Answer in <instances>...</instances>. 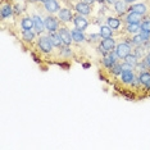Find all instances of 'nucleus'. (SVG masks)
Listing matches in <instances>:
<instances>
[{
  "instance_id": "nucleus-20",
  "label": "nucleus",
  "mask_w": 150,
  "mask_h": 150,
  "mask_svg": "<svg viewBox=\"0 0 150 150\" xmlns=\"http://www.w3.org/2000/svg\"><path fill=\"white\" fill-rule=\"evenodd\" d=\"M107 25L110 27L113 31H118L119 28H121V25H122V19L119 18V17H113V16H110V17H108L107 18Z\"/></svg>"
},
{
  "instance_id": "nucleus-23",
  "label": "nucleus",
  "mask_w": 150,
  "mask_h": 150,
  "mask_svg": "<svg viewBox=\"0 0 150 150\" xmlns=\"http://www.w3.org/2000/svg\"><path fill=\"white\" fill-rule=\"evenodd\" d=\"M134 54L137 57L139 60H144L146 54H148V49L144 46V44H142V45H139V46H135L134 47Z\"/></svg>"
},
{
  "instance_id": "nucleus-8",
  "label": "nucleus",
  "mask_w": 150,
  "mask_h": 150,
  "mask_svg": "<svg viewBox=\"0 0 150 150\" xmlns=\"http://www.w3.org/2000/svg\"><path fill=\"white\" fill-rule=\"evenodd\" d=\"M60 37H62V41L64 45H72L73 44V39H72V33H71V30L67 27V25L64 23H60V27L58 30Z\"/></svg>"
},
{
  "instance_id": "nucleus-31",
  "label": "nucleus",
  "mask_w": 150,
  "mask_h": 150,
  "mask_svg": "<svg viewBox=\"0 0 150 150\" xmlns=\"http://www.w3.org/2000/svg\"><path fill=\"white\" fill-rule=\"evenodd\" d=\"M126 3H127V4H134L135 1H137V0H125Z\"/></svg>"
},
{
  "instance_id": "nucleus-27",
  "label": "nucleus",
  "mask_w": 150,
  "mask_h": 150,
  "mask_svg": "<svg viewBox=\"0 0 150 150\" xmlns=\"http://www.w3.org/2000/svg\"><path fill=\"white\" fill-rule=\"evenodd\" d=\"M139 33H140V36H141V39L144 40V42L150 40V31H144V30H141Z\"/></svg>"
},
{
  "instance_id": "nucleus-4",
  "label": "nucleus",
  "mask_w": 150,
  "mask_h": 150,
  "mask_svg": "<svg viewBox=\"0 0 150 150\" xmlns=\"http://www.w3.org/2000/svg\"><path fill=\"white\" fill-rule=\"evenodd\" d=\"M31 17L33 19V30H35V32L39 33V35H42V33L46 31L45 18L41 16V13H36V12L31 13Z\"/></svg>"
},
{
  "instance_id": "nucleus-30",
  "label": "nucleus",
  "mask_w": 150,
  "mask_h": 150,
  "mask_svg": "<svg viewBox=\"0 0 150 150\" xmlns=\"http://www.w3.org/2000/svg\"><path fill=\"white\" fill-rule=\"evenodd\" d=\"M115 1H117V0H105V3H107L108 5H112V4L114 5V3H115Z\"/></svg>"
},
{
  "instance_id": "nucleus-7",
  "label": "nucleus",
  "mask_w": 150,
  "mask_h": 150,
  "mask_svg": "<svg viewBox=\"0 0 150 150\" xmlns=\"http://www.w3.org/2000/svg\"><path fill=\"white\" fill-rule=\"evenodd\" d=\"M114 52H115V54H117V57L119 58V59H125V58L127 57L128 54H131L132 46L129 45V44H127L126 41L119 42V44H117V45H115Z\"/></svg>"
},
{
  "instance_id": "nucleus-21",
  "label": "nucleus",
  "mask_w": 150,
  "mask_h": 150,
  "mask_svg": "<svg viewBox=\"0 0 150 150\" xmlns=\"http://www.w3.org/2000/svg\"><path fill=\"white\" fill-rule=\"evenodd\" d=\"M136 77H137V81L142 86H146L150 82V71H142V72L136 73Z\"/></svg>"
},
{
  "instance_id": "nucleus-22",
  "label": "nucleus",
  "mask_w": 150,
  "mask_h": 150,
  "mask_svg": "<svg viewBox=\"0 0 150 150\" xmlns=\"http://www.w3.org/2000/svg\"><path fill=\"white\" fill-rule=\"evenodd\" d=\"M123 30L128 35H136L141 31V25L140 23H127Z\"/></svg>"
},
{
  "instance_id": "nucleus-16",
  "label": "nucleus",
  "mask_w": 150,
  "mask_h": 150,
  "mask_svg": "<svg viewBox=\"0 0 150 150\" xmlns=\"http://www.w3.org/2000/svg\"><path fill=\"white\" fill-rule=\"evenodd\" d=\"M71 33H72V39H73V42L74 44H83L86 41V35L83 33V31H81V30H78L77 27H74V28L71 30Z\"/></svg>"
},
{
  "instance_id": "nucleus-26",
  "label": "nucleus",
  "mask_w": 150,
  "mask_h": 150,
  "mask_svg": "<svg viewBox=\"0 0 150 150\" xmlns=\"http://www.w3.org/2000/svg\"><path fill=\"white\" fill-rule=\"evenodd\" d=\"M123 60H125V62L127 63V64H129V66H132L134 68H135L136 66H137V64H139V62H140V60L137 59V57H136L134 53H132V54H128V55Z\"/></svg>"
},
{
  "instance_id": "nucleus-10",
  "label": "nucleus",
  "mask_w": 150,
  "mask_h": 150,
  "mask_svg": "<svg viewBox=\"0 0 150 150\" xmlns=\"http://www.w3.org/2000/svg\"><path fill=\"white\" fill-rule=\"evenodd\" d=\"M73 13H72V9L69 8H62L59 12H58V18L59 21L64 23V25H68V23L73 22Z\"/></svg>"
},
{
  "instance_id": "nucleus-14",
  "label": "nucleus",
  "mask_w": 150,
  "mask_h": 150,
  "mask_svg": "<svg viewBox=\"0 0 150 150\" xmlns=\"http://www.w3.org/2000/svg\"><path fill=\"white\" fill-rule=\"evenodd\" d=\"M44 5V9L50 13V14H55L60 11V6H59V3L57 1V0H46L45 3H42Z\"/></svg>"
},
{
  "instance_id": "nucleus-12",
  "label": "nucleus",
  "mask_w": 150,
  "mask_h": 150,
  "mask_svg": "<svg viewBox=\"0 0 150 150\" xmlns=\"http://www.w3.org/2000/svg\"><path fill=\"white\" fill-rule=\"evenodd\" d=\"M19 18H21V21H19L21 30H33V19L30 13H25Z\"/></svg>"
},
{
  "instance_id": "nucleus-25",
  "label": "nucleus",
  "mask_w": 150,
  "mask_h": 150,
  "mask_svg": "<svg viewBox=\"0 0 150 150\" xmlns=\"http://www.w3.org/2000/svg\"><path fill=\"white\" fill-rule=\"evenodd\" d=\"M101 35H100V32L99 33H90V35H87L86 36V41H88L90 44H100V41H101Z\"/></svg>"
},
{
  "instance_id": "nucleus-13",
  "label": "nucleus",
  "mask_w": 150,
  "mask_h": 150,
  "mask_svg": "<svg viewBox=\"0 0 150 150\" xmlns=\"http://www.w3.org/2000/svg\"><path fill=\"white\" fill-rule=\"evenodd\" d=\"M114 12L118 17H123L128 13V5L125 0H117L114 3Z\"/></svg>"
},
{
  "instance_id": "nucleus-18",
  "label": "nucleus",
  "mask_w": 150,
  "mask_h": 150,
  "mask_svg": "<svg viewBox=\"0 0 150 150\" xmlns=\"http://www.w3.org/2000/svg\"><path fill=\"white\" fill-rule=\"evenodd\" d=\"M144 16L139 14L136 12H132V11H128V13L125 16V22L126 23H141Z\"/></svg>"
},
{
  "instance_id": "nucleus-6",
  "label": "nucleus",
  "mask_w": 150,
  "mask_h": 150,
  "mask_svg": "<svg viewBox=\"0 0 150 150\" xmlns=\"http://www.w3.org/2000/svg\"><path fill=\"white\" fill-rule=\"evenodd\" d=\"M118 60H119V58L117 57L115 52H109L108 54H105V55H103V58H101V64H103L104 69H110Z\"/></svg>"
},
{
  "instance_id": "nucleus-29",
  "label": "nucleus",
  "mask_w": 150,
  "mask_h": 150,
  "mask_svg": "<svg viewBox=\"0 0 150 150\" xmlns=\"http://www.w3.org/2000/svg\"><path fill=\"white\" fill-rule=\"evenodd\" d=\"M80 1H82V3H86V4H88V5H93L96 0H80Z\"/></svg>"
},
{
  "instance_id": "nucleus-9",
  "label": "nucleus",
  "mask_w": 150,
  "mask_h": 150,
  "mask_svg": "<svg viewBox=\"0 0 150 150\" xmlns=\"http://www.w3.org/2000/svg\"><path fill=\"white\" fill-rule=\"evenodd\" d=\"M73 25L74 27H77L78 30H81V31H85V30L88 27V21L86 19V16L81 14V13H76V14L73 16Z\"/></svg>"
},
{
  "instance_id": "nucleus-32",
  "label": "nucleus",
  "mask_w": 150,
  "mask_h": 150,
  "mask_svg": "<svg viewBox=\"0 0 150 150\" xmlns=\"http://www.w3.org/2000/svg\"><path fill=\"white\" fill-rule=\"evenodd\" d=\"M98 3H100V4H103V3H105V0H96Z\"/></svg>"
},
{
  "instance_id": "nucleus-28",
  "label": "nucleus",
  "mask_w": 150,
  "mask_h": 150,
  "mask_svg": "<svg viewBox=\"0 0 150 150\" xmlns=\"http://www.w3.org/2000/svg\"><path fill=\"white\" fill-rule=\"evenodd\" d=\"M145 62H146V64H148V66L150 67V50L148 52V54H146V57H145Z\"/></svg>"
},
{
  "instance_id": "nucleus-1",
  "label": "nucleus",
  "mask_w": 150,
  "mask_h": 150,
  "mask_svg": "<svg viewBox=\"0 0 150 150\" xmlns=\"http://www.w3.org/2000/svg\"><path fill=\"white\" fill-rule=\"evenodd\" d=\"M36 44H37V49H39V52L41 54H44V55H52V57L54 55L55 47H54L49 35H40Z\"/></svg>"
},
{
  "instance_id": "nucleus-19",
  "label": "nucleus",
  "mask_w": 150,
  "mask_h": 150,
  "mask_svg": "<svg viewBox=\"0 0 150 150\" xmlns=\"http://www.w3.org/2000/svg\"><path fill=\"white\" fill-rule=\"evenodd\" d=\"M73 8L76 9V12L81 13V14H83V16H90L91 14V5L86 4V3L78 1L73 5Z\"/></svg>"
},
{
  "instance_id": "nucleus-17",
  "label": "nucleus",
  "mask_w": 150,
  "mask_h": 150,
  "mask_svg": "<svg viewBox=\"0 0 150 150\" xmlns=\"http://www.w3.org/2000/svg\"><path fill=\"white\" fill-rule=\"evenodd\" d=\"M47 35H49L50 40H52L53 45H54V47H55L57 50H60L64 46V44L62 41V37H60V35H59V32H58V31H55V32H47Z\"/></svg>"
},
{
  "instance_id": "nucleus-24",
  "label": "nucleus",
  "mask_w": 150,
  "mask_h": 150,
  "mask_svg": "<svg viewBox=\"0 0 150 150\" xmlns=\"http://www.w3.org/2000/svg\"><path fill=\"white\" fill-rule=\"evenodd\" d=\"M100 35L103 39H105V37H113V30L110 28L108 25H101L100 26Z\"/></svg>"
},
{
  "instance_id": "nucleus-3",
  "label": "nucleus",
  "mask_w": 150,
  "mask_h": 150,
  "mask_svg": "<svg viewBox=\"0 0 150 150\" xmlns=\"http://www.w3.org/2000/svg\"><path fill=\"white\" fill-rule=\"evenodd\" d=\"M115 40L113 37H105L100 41V44L98 45V52L101 54V55H105V54H108L109 52H114L115 49Z\"/></svg>"
},
{
  "instance_id": "nucleus-11",
  "label": "nucleus",
  "mask_w": 150,
  "mask_h": 150,
  "mask_svg": "<svg viewBox=\"0 0 150 150\" xmlns=\"http://www.w3.org/2000/svg\"><path fill=\"white\" fill-rule=\"evenodd\" d=\"M36 40V32L35 30H21V41L23 44H31L35 42Z\"/></svg>"
},
{
  "instance_id": "nucleus-15",
  "label": "nucleus",
  "mask_w": 150,
  "mask_h": 150,
  "mask_svg": "<svg viewBox=\"0 0 150 150\" xmlns=\"http://www.w3.org/2000/svg\"><path fill=\"white\" fill-rule=\"evenodd\" d=\"M128 11H132V12H136L141 16H146L149 14V8L145 3H136V4H131L128 6Z\"/></svg>"
},
{
  "instance_id": "nucleus-2",
  "label": "nucleus",
  "mask_w": 150,
  "mask_h": 150,
  "mask_svg": "<svg viewBox=\"0 0 150 150\" xmlns=\"http://www.w3.org/2000/svg\"><path fill=\"white\" fill-rule=\"evenodd\" d=\"M14 17V4L11 0H1L0 1V18L1 22L9 21Z\"/></svg>"
},
{
  "instance_id": "nucleus-5",
  "label": "nucleus",
  "mask_w": 150,
  "mask_h": 150,
  "mask_svg": "<svg viewBox=\"0 0 150 150\" xmlns=\"http://www.w3.org/2000/svg\"><path fill=\"white\" fill-rule=\"evenodd\" d=\"M60 22L58 17H54L53 14L47 13V16L45 17V28H46V32H55L59 30L60 27Z\"/></svg>"
}]
</instances>
